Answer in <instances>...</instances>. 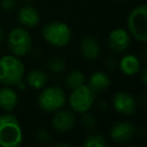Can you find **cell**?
Wrapping results in <instances>:
<instances>
[{
    "label": "cell",
    "instance_id": "obj_1",
    "mask_svg": "<svg viewBox=\"0 0 147 147\" xmlns=\"http://www.w3.org/2000/svg\"><path fill=\"white\" fill-rule=\"evenodd\" d=\"M23 132L18 119L11 114L0 116V146L16 147L21 145Z\"/></svg>",
    "mask_w": 147,
    "mask_h": 147
},
{
    "label": "cell",
    "instance_id": "obj_2",
    "mask_svg": "<svg viewBox=\"0 0 147 147\" xmlns=\"http://www.w3.org/2000/svg\"><path fill=\"white\" fill-rule=\"evenodd\" d=\"M24 65L18 56L5 55L0 57V83L13 86L21 83L24 76Z\"/></svg>",
    "mask_w": 147,
    "mask_h": 147
},
{
    "label": "cell",
    "instance_id": "obj_3",
    "mask_svg": "<svg viewBox=\"0 0 147 147\" xmlns=\"http://www.w3.org/2000/svg\"><path fill=\"white\" fill-rule=\"evenodd\" d=\"M127 29L130 36L138 41L147 40V6L140 5L133 8L127 16Z\"/></svg>",
    "mask_w": 147,
    "mask_h": 147
},
{
    "label": "cell",
    "instance_id": "obj_4",
    "mask_svg": "<svg viewBox=\"0 0 147 147\" xmlns=\"http://www.w3.org/2000/svg\"><path fill=\"white\" fill-rule=\"evenodd\" d=\"M65 102V93L59 86H48L44 88L38 96V106L46 113H55L62 109Z\"/></svg>",
    "mask_w": 147,
    "mask_h": 147
},
{
    "label": "cell",
    "instance_id": "obj_5",
    "mask_svg": "<svg viewBox=\"0 0 147 147\" xmlns=\"http://www.w3.org/2000/svg\"><path fill=\"white\" fill-rule=\"evenodd\" d=\"M42 37L49 45L63 47L71 39V30L63 22H49L42 28Z\"/></svg>",
    "mask_w": 147,
    "mask_h": 147
},
{
    "label": "cell",
    "instance_id": "obj_6",
    "mask_svg": "<svg viewBox=\"0 0 147 147\" xmlns=\"http://www.w3.org/2000/svg\"><path fill=\"white\" fill-rule=\"evenodd\" d=\"M95 93L85 84L72 90L69 96V105L76 113H87L94 102Z\"/></svg>",
    "mask_w": 147,
    "mask_h": 147
},
{
    "label": "cell",
    "instance_id": "obj_7",
    "mask_svg": "<svg viewBox=\"0 0 147 147\" xmlns=\"http://www.w3.org/2000/svg\"><path fill=\"white\" fill-rule=\"evenodd\" d=\"M32 45L30 33L23 28H15L8 34V47L15 56H24L28 54Z\"/></svg>",
    "mask_w": 147,
    "mask_h": 147
},
{
    "label": "cell",
    "instance_id": "obj_8",
    "mask_svg": "<svg viewBox=\"0 0 147 147\" xmlns=\"http://www.w3.org/2000/svg\"><path fill=\"white\" fill-rule=\"evenodd\" d=\"M107 42H108V47L113 52L115 53L124 52L130 45V33L129 31L122 28L114 29L109 33Z\"/></svg>",
    "mask_w": 147,
    "mask_h": 147
},
{
    "label": "cell",
    "instance_id": "obj_9",
    "mask_svg": "<svg viewBox=\"0 0 147 147\" xmlns=\"http://www.w3.org/2000/svg\"><path fill=\"white\" fill-rule=\"evenodd\" d=\"M113 107L122 115H131L136 110V99L129 92L119 91L113 98Z\"/></svg>",
    "mask_w": 147,
    "mask_h": 147
},
{
    "label": "cell",
    "instance_id": "obj_10",
    "mask_svg": "<svg viewBox=\"0 0 147 147\" xmlns=\"http://www.w3.org/2000/svg\"><path fill=\"white\" fill-rule=\"evenodd\" d=\"M76 123V116L74 111L71 110H57L55 111V115L52 119V126L55 129V131L64 133L70 131Z\"/></svg>",
    "mask_w": 147,
    "mask_h": 147
},
{
    "label": "cell",
    "instance_id": "obj_11",
    "mask_svg": "<svg viewBox=\"0 0 147 147\" xmlns=\"http://www.w3.org/2000/svg\"><path fill=\"white\" fill-rule=\"evenodd\" d=\"M136 132L134 126L129 122H118L114 124L109 131V136L115 142L129 141Z\"/></svg>",
    "mask_w": 147,
    "mask_h": 147
},
{
    "label": "cell",
    "instance_id": "obj_12",
    "mask_svg": "<svg viewBox=\"0 0 147 147\" xmlns=\"http://www.w3.org/2000/svg\"><path fill=\"white\" fill-rule=\"evenodd\" d=\"M18 22L25 28H34L38 25L40 17L38 10L32 6H23L17 11Z\"/></svg>",
    "mask_w": 147,
    "mask_h": 147
},
{
    "label": "cell",
    "instance_id": "obj_13",
    "mask_svg": "<svg viewBox=\"0 0 147 147\" xmlns=\"http://www.w3.org/2000/svg\"><path fill=\"white\" fill-rule=\"evenodd\" d=\"M100 52H101V48L95 38L91 36H86L83 38L80 42V53L83 57H85L88 61H93L99 57Z\"/></svg>",
    "mask_w": 147,
    "mask_h": 147
},
{
    "label": "cell",
    "instance_id": "obj_14",
    "mask_svg": "<svg viewBox=\"0 0 147 147\" xmlns=\"http://www.w3.org/2000/svg\"><path fill=\"white\" fill-rule=\"evenodd\" d=\"M18 102L17 93L10 88L9 86H5L0 88V108L5 111H11Z\"/></svg>",
    "mask_w": 147,
    "mask_h": 147
},
{
    "label": "cell",
    "instance_id": "obj_15",
    "mask_svg": "<svg viewBox=\"0 0 147 147\" xmlns=\"http://www.w3.org/2000/svg\"><path fill=\"white\" fill-rule=\"evenodd\" d=\"M109 84H110V77L108 76V74L103 71H95L90 76L87 86L94 93H98L106 90L109 86Z\"/></svg>",
    "mask_w": 147,
    "mask_h": 147
},
{
    "label": "cell",
    "instance_id": "obj_16",
    "mask_svg": "<svg viewBox=\"0 0 147 147\" xmlns=\"http://www.w3.org/2000/svg\"><path fill=\"white\" fill-rule=\"evenodd\" d=\"M119 68L124 75L134 76L140 71V61L136 55L129 54L121 59Z\"/></svg>",
    "mask_w": 147,
    "mask_h": 147
},
{
    "label": "cell",
    "instance_id": "obj_17",
    "mask_svg": "<svg viewBox=\"0 0 147 147\" xmlns=\"http://www.w3.org/2000/svg\"><path fill=\"white\" fill-rule=\"evenodd\" d=\"M47 80H48L47 74L39 69L31 70L26 76V83L36 90H40L45 87V85L47 84Z\"/></svg>",
    "mask_w": 147,
    "mask_h": 147
},
{
    "label": "cell",
    "instance_id": "obj_18",
    "mask_svg": "<svg viewBox=\"0 0 147 147\" xmlns=\"http://www.w3.org/2000/svg\"><path fill=\"white\" fill-rule=\"evenodd\" d=\"M84 82H85L84 74L79 70H74L65 76V85L70 90H74V88L83 85Z\"/></svg>",
    "mask_w": 147,
    "mask_h": 147
},
{
    "label": "cell",
    "instance_id": "obj_19",
    "mask_svg": "<svg viewBox=\"0 0 147 147\" xmlns=\"http://www.w3.org/2000/svg\"><path fill=\"white\" fill-rule=\"evenodd\" d=\"M83 146L84 147H106L107 141L100 134H92L85 139V141L83 142Z\"/></svg>",
    "mask_w": 147,
    "mask_h": 147
},
{
    "label": "cell",
    "instance_id": "obj_20",
    "mask_svg": "<svg viewBox=\"0 0 147 147\" xmlns=\"http://www.w3.org/2000/svg\"><path fill=\"white\" fill-rule=\"evenodd\" d=\"M48 69L54 74H60L65 69V61L61 57H52L47 62Z\"/></svg>",
    "mask_w": 147,
    "mask_h": 147
},
{
    "label": "cell",
    "instance_id": "obj_21",
    "mask_svg": "<svg viewBox=\"0 0 147 147\" xmlns=\"http://www.w3.org/2000/svg\"><path fill=\"white\" fill-rule=\"evenodd\" d=\"M1 7L5 11H10L16 7V0H1Z\"/></svg>",
    "mask_w": 147,
    "mask_h": 147
},
{
    "label": "cell",
    "instance_id": "obj_22",
    "mask_svg": "<svg viewBox=\"0 0 147 147\" xmlns=\"http://www.w3.org/2000/svg\"><path fill=\"white\" fill-rule=\"evenodd\" d=\"M87 122H88V124H87V126H88V127H90V126H93V125H94V123H95L94 117H93V116H91V115H86V116L84 117V119H82V123L86 124Z\"/></svg>",
    "mask_w": 147,
    "mask_h": 147
},
{
    "label": "cell",
    "instance_id": "obj_23",
    "mask_svg": "<svg viewBox=\"0 0 147 147\" xmlns=\"http://www.w3.org/2000/svg\"><path fill=\"white\" fill-rule=\"evenodd\" d=\"M146 74H147V69L144 68V69H142V72H141V78H142V83H144V84L147 83V80H146Z\"/></svg>",
    "mask_w": 147,
    "mask_h": 147
},
{
    "label": "cell",
    "instance_id": "obj_24",
    "mask_svg": "<svg viewBox=\"0 0 147 147\" xmlns=\"http://www.w3.org/2000/svg\"><path fill=\"white\" fill-rule=\"evenodd\" d=\"M2 36H3V32H2V29L0 28V41L2 40Z\"/></svg>",
    "mask_w": 147,
    "mask_h": 147
},
{
    "label": "cell",
    "instance_id": "obj_25",
    "mask_svg": "<svg viewBox=\"0 0 147 147\" xmlns=\"http://www.w3.org/2000/svg\"><path fill=\"white\" fill-rule=\"evenodd\" d=\"M116 1H124V0H116Z\"/></svg>",
    "mask_w": 147,
    "mask_h": 147
},
{
    "label": "cell",
    "instance_id": "obj_26",
    "mask_svg": "<svg viewBox=\"0 0 147 147\" xmlns=\"http://www.w3.org/2000/svg\"><path fill=\"white\" fill-rule=\"evenodd\" d=\"M25 1H29V0H25Z\"/></svg>",
    "mask_w": 147,
    "mask_h": 147
}]
</instances>
